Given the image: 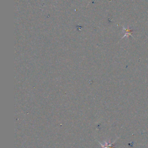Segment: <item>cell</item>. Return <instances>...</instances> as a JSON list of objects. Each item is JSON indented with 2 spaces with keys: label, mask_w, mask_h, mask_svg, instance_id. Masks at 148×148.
<instances>
[{
  "label": "cell",
  "mask_w": 148,
  "mask_h": 148,
  "mask_svg": "<svg viewBox=\"0 0 148 148\" xmlns=\"http://www.w3.org/2000/svg\"><path fill=\"white\" fill-rule=\"evenodd\" d=\"M117 138L116 140H115L113 143H111L110 139L109 140V142H107V141H105V142H105L104 144H102V143H101L100 142H99V143H100V144L101 146V148H113L114 143L116 142V141H117Z\"/></svg>",
  "instance_id": "1"
}]
</instances>
